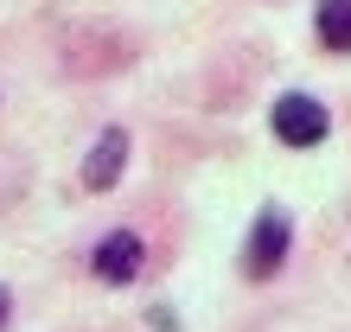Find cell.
Returning <instances> with one entry per match:
<instances>
[{"mask_svg": "<svg viewBox=\"0 0 351 332\" xmlns=\"http://www.w3.org/2000/svg\"><path fill=\"white\" fill-rule=\"evenodd\" d=\"M287 249H294V217L281 211V204H268V211L256 217V230H250V249H243V268H250L256 281H268L275 268L287 262Z\"/></svg>", "mask_w": 351, "mask_h": 332, "instance_id": "1", "label": "cell"}, {"mask_svg": "<svg viewBox=\"0 0 351 332\" xmlns=\"http://www.w3.org/2000/svg\"><path fill=\"white\" fill-rule=\"evenodd\" d=\"M90 268H96V281H109V287L134 281L141 268H147V243H141V230H109L90 249Z\"/></svg>", "mask_w": 351, "mask_h": 332, "instance_id": "2", "label": "cell"}, {"mask_svg": "<svg viewBox=\"0 0 351 332\" xmlns=\"http://www.w3.org/2000/svg\"><path fill=\"white\" fill-rule=\"evenodd\" d=\"M268 121H275V141H287V147H319L326 128H332V115H326L313 96H281Z\"/></svg>", "mask_w": 351, "mask_h": 332, "instance_id": "3", "label": "cell"}, {"mask_svg": "<svg viewBox=\"0 0 351 332\" xmlns=\"http://www.w3.org/2000/svg\"><path fill=\"white\" fill-rule=\"evenodd\" d=\"M121 166H128V134L102 128L96 147H90V160H84V185H90V192H109V185L121 179Z\"/></svg>", "mask_w": 351, "mask_h": 332, "instance_id": "4", "label": "cell"}, {"mask_svg": "<svg viewBox=\"0 0 351 332\" xmlns=\"http://www.w3.org/2000/svg\"><path fill=\"white\" fill-rule=\"evenodd\" d=\"M319 45L326 51H351V0H319Z\"/></svg>", "mask_w": 351, "mask_h": 332, "instance_id": "5", "label": "cell"}, {"mask_svg": "<svg viewBox=\"0 0 351 332\" xmlns=\"http://www.w3.org/2000/svg\"><path fill=\"white\" fill-rule=\"evenodd\" d=\"M7 313H13V294L0 287V332H7Z\"/></svg>", "mask_w": 351, "mask_h": 332, "instance_id": "6", "label": "cell"}]
</instances>
